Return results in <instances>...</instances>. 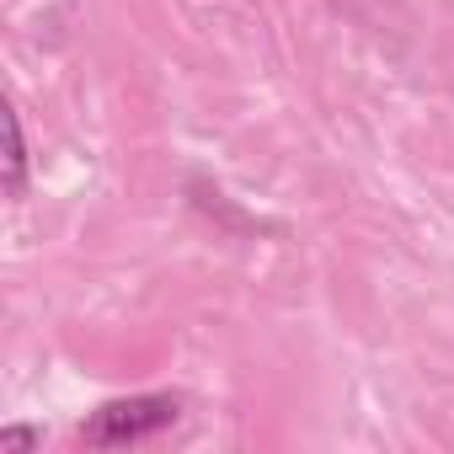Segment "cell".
I'll return each instance as SVG.
<instances>
[{
    "label": "cell",
    "instance_id": "cell-3",
    "mask_svg": "<svg viewBox=\"0 0 454 454\" xmlns=\"http://www.w3.org/2000/svg\"><path fill=\"white\" fill-rule=\"evenodd\" d=\"M38 443H43L38 427H6V433H0V454H27V449H38Z\"/></svg>",
    "mask_w": 454,
    "mask_h": 454
},
{
    "label": "cell",
    "instance_id": "cell-2",
    "mask_svg": "<svg viewBox=\"0 0 454 454\" xmlns=\"http://www.w3.org/2000/svg\"><path fill=\"white\" fill-rule=\"evenodd\" d=\"M27 187V139H22V118L6 107V198H22Z\"/></svg>",
    "mask_w": 454,
    "mask_h": 454
},
{
    "label": "cell",
    "instance_id": "cell-1",
    "mask_svg": "<svg viewBox=\"0 0 454 454\" xmlns=\"http://www.w3.org/2000/svg\"><path fill=\"white\" fill-rule=\"evenodd\" d=\"M176 395H123V401H107L97 406L86 422H81V438L91 449H123V443H145L155 438L160 427L176 422Z\"/></svg>",
    "mask_w": 454,
    "mask_h": 454
}]
</instances>
